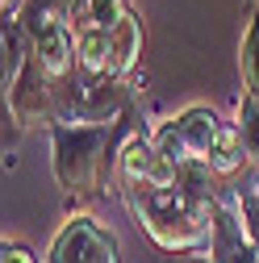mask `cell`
Instances as JSON below:
<instances>
[{"label": "cell", "instance_id": "1", "mask_svg": "<svg viewBox=\"0 0 259 263\" xmlns=\"http://www.w3.org/2000/svg\"><path fill=\"white\" fill-rule=\"evenodd\" d=\"M125 205L151 234V242L163 251H180V255L201 251V242L213 238L217 201H201V196L184 192L180 184L172 188H130L125 184Z\"/></svg>", "mask_w": 259, "mask_h": 263}, {"label": "cell", "instance_id": "2", "mask_svg": "<svg viewBox=\"0 0 259 263\" xmlns=\"http://www.w3.org/2000/svg\"><path fill=\"white\" fill-rule=\"evenodd\" d=\"M109 142H113V121H67L59 117L50 125V167L63 192L92 196L101 192L113 163H109Z\"/></svg>", "mask_w": 259, "mask_h": 263}, {"label": "cell", "instance_id": "3", "mask_svg": "<svg viewBox=\"0 0 259 263\" xmlns=\"http://www.w3.org/2000/svg\"><path fill=\"white\" fill-rule=\"evenodd\" d=\"M17 21L29 38L34 59L42 63V71L54 84H67L71 71H80V63H76V21L67 13H59L50 0H29Z\"/></svg>", "mask_w": 259, "mask_h": 263}, {"label": "cell", "instance_id": "4", "mask_svg": "<svg viewBox=\"0 0 259 263\" xmlns=\"http://www.w3.org/2000/svg\"><path fill=\"white\" fill-rule=\"evenodd\" d=\"M42 263H117V234L92 213H71L59 226Z\"/></svg>", "mask_w": 259, "mask_h": 263}, {"label": "cell", "instance_id": "5", "mask_svg": "<svg viewBox=\"0 0 259 263\" xmlns=\"http://www.w3.org/2000/svg\"><path fill=\"white\" fill-rule=\"evenodd\" d=\"M54 80L42 71V63L29 54V63L21 67V76L5 88V113L21 125V129H34V125H54Z\"/></svg>", "mask_w": 259, "mask_h": 263}, {"label": "cell", "instance_id": "6", "mask_svg": "<svg viewBox=\"0 0 259 263\" xmlns=\"http://www.w3.org/2000/svg\"><path fill=\"white\" fill-rule=\"evenodd\" d=\"M117 176L130 188H172L180 180V167L155 151L151 134H130L117 151Z\"/></svg>", "mask_w": 259, "mask_h": 263}, {"label": "cell", "instance_id": "7", "mask_svg": "<svg viewBox=\"0 0 259 263\" xmlns=\"http://www.w3.org/2000/svg\"><path fill=\"white\" fill-rule=\"evenodd\" d=\"M142 17L130 9L113 29H109V76L117 80H130L142 63Z\"/></svg>", "mask_w": 259, "mask_h": 263}, {"label": "cell", "instance_id": "8", "mask_svg": "<svg viewBox=\"0 0 259 263\" xmlns=\"http://www.w3.org/2000/svg\"><path fill=\"white\" fill-rule=\"evenodd\" d=\"M176 125H180V134H184V146H188V155L197 159V163H209V155H213V146H217V134H221V117H217V109H209V105H188V109H180L176 113Z\"/></svg>", "mask_w": 259, "mask_h": 263}, {"label": "cell", "instance_id": "9", "mask_svg": "<svg viewBox=\"0 0 259 263\" xmlns=\"http://www.w3.org/2000/svg\"><path fill=\"white\" fill-rule=\"evenodd\" d=\"M76 63L84 80L109 76V34L96 25H76Z\"/></svg>", "mask_w": 259, "mask_h": 263}, {"label": "cell", "instance_id": "10", "mask_svg": "<svg viewBox=\"0 0 259 263\" xmlns=\"http://www.w3.org/2000/svg\"><path fill=\"white\" fill-rule=\"evenodd\" d=\"M251 163V155H247V146H243V134H238V125L234 121H226L221 125V134H217V146H213V155H209V172L217 176V180H230L234 172H243Z\"/></svg>", "mask_w": 259, "mask_h": 263}, {"label": "cell", "instance_id": "11", "mask_svg": "<svg viewBox=\"0 0 259 263\" xmlns=\"http://www.w3.org/2000/svg\"><path fill=\"white\" fill-rule=\"evenodd\" d=\"M234 125H238V134H243V146H247L251 163H259V92H243L238 96Z\"/></svg>", "mask_w": 259, "mask_h": 263}, {"label": "cell", "instance_id": "12", "mask_svg": "<svg viewBox=\"0 0 259 263\" xmlns=\"http://www.w3.org/2000/svg\"><path fill=\"white\" fill-rule=\"evenodd\" d=\"M151 142H155V151L159 155H168L176 167H184V163H197L188 155V146H184V134H180V125H176V117H168V121H155V129H151Z\"/></svg>", "mask_w": 259, "mask_h": 263}, {"label": "cell", "instance_id": "13", "mask_svg": "<svg viewBox=\"0 0 259 263\" xmlns=\"http://www.w3.org/2000/svg\"><path fill=\"white\" fill-rule=\"evenodd\" d=\"M125 13H130V9H125V0H88L80 25H96V29H105V34H109V29H113Z\"/></svg>", "mask_w": 259, "mask_h": 263}, {"label": "cell", "instance_id": "14", "mask_svg": "<svg viewBox=\"0 0 259 263\" xmlns=\"http://www.w3.org/2000/svg\"><path fill=\"white\" fill-rule=\"evenodd\" d=\"M243 230H247V238L259 247V196L255 192H243Z\"/></svg>", "mask_w": 259, "mask_h": 263}, {"label": "cell", "instance_id": "15", "mask_svg": "<svg viewBox=\"0 0 259 263\" xmlns=\"http://www.w3.org/2000/svg\"><path fill=\"white\" fill-rule=\"evenodd\" d=\"M0 263H38L34 251L21 247V242H5V255H0Z\"/></svg>", "mask_w": 259, "mask_h": 263}, {"label": "cell", "instance_id": "16", "mask_svg": "<svg viewBox=\"0 0 259 263\" xmlns=\"http://www.w3.org/2000/svg\"><path fill=\"white\" fill-rule=\"evenodd\" d=\"M176 263H213V255H209V251L201 247V251H184V255H180Z\"/></svg>", "mask_w": 259, "mask_h": 263}]
</instances>
